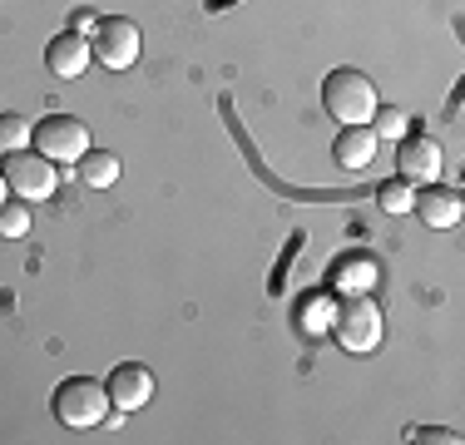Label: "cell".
Segmentation results:
<instances>
[{
	"mask_svg": "<svg viewBox=\"0 0 465 445\" xmlns=\"http://www.w3.org/2000/svg\"><path fill=\"white\" fill-rule=\"evenodd\" d=\"M331 312H337V307H331L327 297H307V302H302V321H297V327H302L307 337H322V331L331 327Z\"/></svg>",
	"mask_w": 465,
	"mask_h": 445,
	"instance_id": "cell-17",
	"label": "cell"
},
{
	"mask_svg": "<svg viewBox=\"0 0 465 445\" xmlns=\"http://www.w3.org/2000/svg\"><path fill=\"white\" fill-rule=\"evenodd\" d=\"M371 282H376V262H367V258H347L337 267V287H341V292H367Z\"/></svg>",
	"mask_w": 465,
	"mask_h": 445,
	"instance_id": "cell-14",
	"label": "cell"
},
{
	"mask_svg": "<svg viewBox=\"0 0 465 445\" xmlns=\"http://www.w3.org/2000/svg\"><path fill=\"white\" fill-rule=\"evenodd\" d=\"M376 124H371V134L376 139H406V134H411V114H401V109H376Z\"/></svg>",
	"mask_w": 465,
	"mask_h": 445,
	"instance_id": "cell-18",
	"label": "cell"
},
{
	"mask_svg": "<svg viewBox=\"0 0 465 445\" xmlns=\"http://www.w3.org/2000/svg\"><path fill=\"white\" fill-rule=\"evenodd\" d=\"M411 213H420V222H426V228H456V222L465 218V198L456 193V188L426 183V193H416Z\"/></svg>",
	"mask_w": 465,
	"mask_h": 445,
	"instance_id": "cell-10",
	"label": "cell"
},
{
	"mask_svg": "<svg viewBox=\"0 0 465 445\" xmlns=\"http://www.w3.org/2000/svg\"><path fill=\"white\" fill-rule=\"evenodd\" d=\"M376 134H371V124H341V134H337V143H331V159L341 163V169H367V163L376 159Z\"/></svg>",
	"mask_w": 465,
	"mask_h": 445,
	"instance_id": "cell-11",
	"label": "cell"
},
{
	"mask_svg": "<svg viewBox=\"0 0 465 445\" xmlns=\"http://www.w3.org/2000/svg\"><path fill=\"white\" fill-rule=\"evenodd\" d=\"M74 169H80V183H84V188H114V183H119V153L90 149L80 163H74Z\"/></svg>",
	"mask_w": 465,
	"mask_h": 445,
	"instance_id": "cell-12",
	"label": "cell"
},
{
	"mask_svg": "<svg viewBox=\"0 0 465 445\" xmlns=\"http://www.w3.org/2000/svg\"><path fill=\"white\" fill-rule=\"evenodd\" d=\"M440 163H446V153H440V143L430 139V134H406V139H396V169H401L406 183H436Z\"/></svg>",
	"mask_w": 465,
	"mask_h": 445,
	"instance_id": "cell-7",
	"label": "cell"
},
{
	"mask_svg": "<svg viewBox=\"0 0 465 445\" xmlns=\"http://www.w3.org/2000/svg\"><path fill=\"white\" fill-rule=\"evenodd\" d=\"M94 25H99V15H90V10H74V30H80V35H90Z\"/></svg>",
	"mask_w": 465,
	"mask_h": 445,
	"instance_id": "cell-19",
	"label": "cell"
},
{
	"mask_svg": "<svg viewBox=\"0 0 465 445\" xmlns=\"http://www.w3.org/2000/svg\"><path fill=\"white\" fill-rule=\"evenodd\" d=\"M30 232V203L25 198H5L0 203V238H25Z\"/></svg>",
	"mask_w": 465,
	"mask_h": 445,
	"instance_id": "cell-15",
	"label": "cell"
},
{
	"mask_svg": "<svg viewBox=\"0 0 465 445\" xmlns=\"http://www.w3.org/2000/svg\"><path fill=\"white\" fill-rule=\"evenodd\" d=\"M54 416H60V426H70V430L104 426L109 420L104 381H94V376H70V381H60V391H54Z\"/></svg>",
	"mask_w": 465,
	"mask_h": 445,
	"instance_id": "cell-1",
	"label": "cell"
},
{
	"mask_svg": "<svg viewBox=\"0 0 465 445\" xmlns=\"http://www.w3.org/2000/svg\"><path fill=\"white\" fill-rule=\"evenodd\" d=\"M376 203H381L386 213H411L416 188L406 183V178H391V183H381V188H376Z\"/></svg>",
	"mask_w": 465,
	"mask_h": 445,
	"instance_id": "cell-16",
	"label": "cell"
},
{
	"mask_svg": "<svg viewBox=\"0 0 465 445\" xmlns=\"http://www.w3.org/2000/svg\"><path fill=\"white\" fill-rule=\"evenodd\" d=\"M322 104L341 124H371L376 114V84L361 70H331L322 84Z\"/></svg>",
	"mask_w": 465,
	"mask_h": 445,
	"instance_id": "cell-2",
	"label": "cell"
},
{
	"mask_svg": "<svg viewBox=\"0 0 465 445\" xmlns=\"http://www.w3.org/2000/svg\"><path fill=\"white\" fill-rule=\"evenodd\" d=\"M139 50H143V35H139V25L134 20H124V15H104L99 25L90 30V54L104 70H129V64L139 60Z\"/></svg>",
	"mask_w": 465,
	"mask_h": 445,
	"instance_id": "cell-4",
	"label": "cell"
},
{
	"mask_svg": "<svg viewBox=\"0 0 465 445\" xmlns=\"http://www.w3.org/2000/svg\"><path fill=\"white\" fill-rule=\"evenodd\" d=\"M5 198H10V188H5V173H0V203H5Z\"/></svg>",
	"mask_w": 465,
	"mask_h": 445,
	"instance_id": "cell-20",
	"label": "cell"
},
{
	"mask_svg": "<svg viewBox=\"0 0 465 445\" xmlns=\"http://www.w3.org/2000/svg\"><path fill=\"white\" fill-rule=\"evenodd\" d=\"M30 139H35V124L25 114H0V153L30 149Z\"/></svg>",
	"mask_w": 465,
	"mask_h": 445,
	"instance_id": "cell-13",
	"label": "cell"
},
{
	"mask_svg": "<svg viewBox=\"0 0 465 445\" xmlns=\"http://www.w3.org/2000/svg\"><path fill=\"white\" fill-rule=\"evenodd\" d=\"M331 331H337V341L351 356H367V351L381 347V307H376L367 292H351L347 302L331 312Z\"/></svg>",
	"mask_w": 465,
	"mask_h": 445,
	"instance_id": "cell-3",
	"label": "cell"
},
{
	"mask_svg": "<svg viewBox=\"0 0 465 445\" xmlns=\"http://www.w3.org/2000/svg\"><path fill=\"white\" fill-rule=\"evenodd\" d=\"M90 35H80V30H64V35H54L50 40V50H45V64H50V74L54 80H80L84 70H90Z\"/></svg>",
	"mask_w": 465,
	"mask_h": 445,
	"instance_id": "cell-9",
	"label": "cell"
},
{
	"mask_svg": "<svg viewBox=\"0 0 465 445\" xmlns=\"http://www.w3.org/2000/svg\"><path fill=\"white\" fill-rule=\"evenodd\" d=\"M5 188L15 198H25V203H35V198H50L54 193V183H60V173H54V163L45 159V153H35V149H15V153H5Z\"/></svg>",
	"mask_w": 465,
	"mask_h": 445,
	"instance_id": "cell-6",
	"label": "cell"
},
{
	"mask_svg": "<svg viewBox=\"0 0 465 445\" xmlns=\"http://www.w3.org/2000/svg\"><path fill=\"white\" fill-rule=\"evenodd\" d=\"M104 391H109V406H114L119 416H129V410L149 406V396H153V371H149V366L124 361V366H114V371H109Z\"/></svg>",
	"mask_w": 465,
	"mask_h": 445,
	"instance_id": "cell-8",
	"label": "cell"
},
{
	"mask_svg": "<svg viewBox=\"0 0 465 445\" xmlns=\"http://www.w3.org/2000/svg\"><path fill=\"white\" fill-rule=\"evenodd\" d=\"M30 149L45 153L50 163H80L84 153H90V129H84L74 114H50V119H40V124H35Z\"/></svg>",
	"mask_w": 465,
	"mask_h": 445,
	"instance_id": "cell-5",
	"label": "cell"
}]
</instances>
